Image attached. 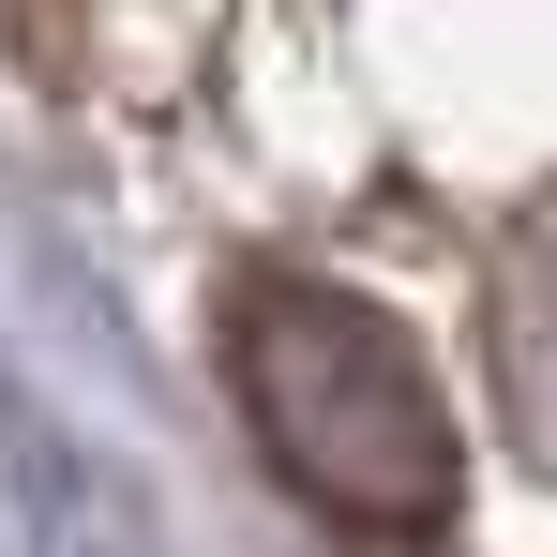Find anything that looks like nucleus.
I'll list each match as a JSON object with an SVG mask.
<instances>
[{"instance_id":"obj_1","label":"nucleus","mask_w":557,"mask_h":557,"mask_svg":"<svg viewBox=\"0 0 557 557\" xmlns=\"http://www.w3.org/2000/svg\"><path fill=\"white\" fill-rule=\"evenodd\" d=\"M226 376H242L257 453L332 528H437L453 512V407H437L422 347L376 317L362 286L257 272L226 301Z\"/></svg>"},{"instance_id":"obj_2","label":"nucleus","mask_w":557,"mask_h":557,"mask_svg":"<svg viewBox=\"0 0 557 557\" xmlns=\"http://www.w3.org/2000/svg\"><path fill=\"white\" fill-rule=\"evenodd\" d=\"M497 362H512V422H528V453L557 467V211L528 226V257H512V301H497Z\"/></svg>"}]
</instances>
